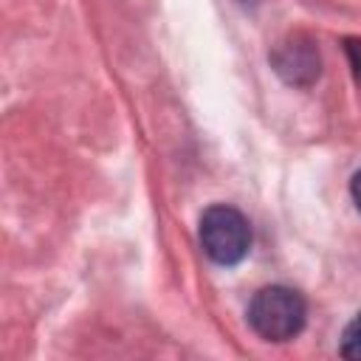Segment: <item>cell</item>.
<instances>
[{
    "label": "cell",
    "instance_id": "6da1fadb",
    "mask_svg": "<svg viewBox=\"0 0 361 361\" xmlns=\"http://www.w3.org/2000/svg\"><path fill=\"white\" fill-rule=\"evenodd\" d=\"M307 305L299 290L288 285H265L251 296L248 324L265 341H290L302 333Z\"/></svg>",
    "mask_w": 361,
    "mask_h": 361
},
{
    "label": "cell",
    "instance_id": "7a4b0ae2",
    "mask_svg": "<svg viewBox=\"0 0 361 361\" xmlns=\"http://www.w3.org/2000/svg\"><path fill=\"white\" fill-rule=\"evenodd\" d=\"M200 245L217 265H237L251 248V226L245 214L228 203H214L200 214Z\"/></svg>",
    "mask_w": 361,
    "mask_h": 361
},
{
    "label": "cell",
    "instance_id": "3957f363",
    "mask_svg": "<svg viewBox=\"0 0 361 361\" xmlns=\"http://www.w3.org/2000/svg\"><path fill=\"white\" fill-rule=\"evenodd\" d=\"M271 65L288 85H299V87L316 82L322 71L316 42L307 34H290L282 45H276V51L271 54Z\"/></svg>",
    "mask_w": 361,
    "mask_h": 361
},
{
    "label": "cell",
    "instance_id": "277c9868",
    "mask_svg": "<svg viewBox=\"0 0 361 361\" xmlns=\"http://www.w3.org/2000/svg\"><path fill=\"white\" fill-rule=\"evenodd\" d=\"M338 353L344 358H353V361H361V313H355L350 319V324L344 327L341 333V347Z\"/></svg>",
    "mask_w": 361,
    "mask_h": 361
},
{
    "label": "cell",
    "instance_id": "5b68a950",
    "mask_svg": "<svg viewBox=\"0 0 361 361\" xmlns=\"http://www.w3.org/2000/svg\"><path fill=\"white\" fill-rule=\"evenodd\" d=\"M344 51H347L353 76H355V82L361 85V39H358V37H347V39H344Z\"/></svg>",
    "mask_w": 361,
    "mask_h": 361
},
{
    "label": "cell",
    "instance_id": "8992f818",
    "mask_svg": "<svg viewBox=\"0 0 361 361\" xmlns=\"http://www.w3.org/2000/svg\"><path fill=\"white\" fill-rule=\"evenodd\" d=\"M350 195H353V203H355V209L361 212V169L353 175V180H350Z\"/></svg>",
    "mask_w": 361,
    "mask_h": 361
}]
</instances>
